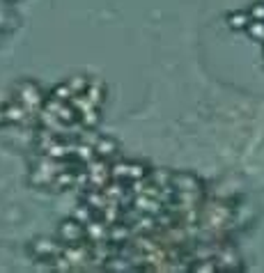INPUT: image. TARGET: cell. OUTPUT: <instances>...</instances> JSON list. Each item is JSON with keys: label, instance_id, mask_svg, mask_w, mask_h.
<instances>
[{"label": "cell", "instance_id": "obj_1", "mask_svg": "<svg viewBox=\"0 0 264 273\" xmlns=\"http://www.w3.org/2000/svg\"><path fill=\"white\" fill-rule=\"evenodd\" d=\"M16 101H21L30 113H35L44 103L39 85L33 83V80H21V83L16 85Z\"/></svg>", "mask_w": 264, "mask_h": 273}, {"label": "cell", "instance_id": "obj_2", "mask_svg": "<svg viewBox=\"0 0 264 273\" xmlns=\"http://www.w3.org/2000/svg\"><path fill=\"white\" fill-rule=\"evenodd\" d=\"M58 234H60V239L67 241V243H81V239L85 236V225L78 221V218L62 221L60 227H58Z\"/></svg>", "mask_w": 264, "mask_h": 273}, {"label": "cell", "instance_id": "obj_3", "mask_svg": "<svg viewBox=\"0 0 264 273\" xmlns=\"http://www.w3.org/2000/svg\"><path fill=\"white\" fill-rule=\"evenodd\" d=\"M30 250L42 259H56L62 255V245L58 243V241H51V239H37L30 245Z\"/></svg>", "mask_w": 264, "mask_h": 273}, {"label": "cell", "instance_id": "obj_4", "mask_svg": "<svg viewBox=\"0 0 264 273\" xmlns=\"http://www.w3.org/2000/svg\"><path fill=\"white\" fill-rule=\"evenodd\" d=\"M94 149H97V156H101V158H106V161H108L111 156H117V152H120V145H117V140L111 138V135H99Z\"/></svg>", "mask_w": 264, "mask_h": 273}, {"label": "cell", "instance_id": "obj_5", "mask_svg": "<svg viewBox=\"0 0 264 273\" xmlns=\"http://www.w3.org/2000/svg\"><path fill=\"white\" fill-rule=\"evenodd\" d=\"M85 94H88L90 101L99 108V106H101V101H103V97H106V88H103V83H99V80H90Z\"/></svg>", "mask_w": 264, "mask_h": 273}, {"label": "cell", "instance_id": "obj_6", "mask_svg": "<svg viewBox=\"0 0 264 273\" xmlns=\"http://www.w3.org/2000/svg\"><path fill=\"white\" fill-rule=\"evenodd\" d=\"M67 83H69L71 92H74V94H81V92H85V90H88L90 80L85 78V76H74V78H69Z\"/></svg>", "mask_w": 264, "mask_h": 273}, {"label": "cell", "instance_id": "obj_7", "mask_svg": "<svg viewBox=\"0 0 264 273\" xmlns=\"http://www.w3.org/2000/svg\"><path fill=\"white\" fill-rule=\"evenodd\" d=\"M145 177H147V166L129 161V179H145Z\"/></svg>", "mask_w": 264, "mask_h": 273}, {"label": "cell", "instance_id": "obj_8", "mask_svg": "<svg viewBox=\"0 0 264 273\" xmlns=\"http://www.w3.org/2000/svg\"><path fill=\"white\" fill-rule=\"evenodd\" d=\"M5 122V108H0V124Z\"/></svg>", "mask_w": 264, "mask_h": 273}]
</instances>
